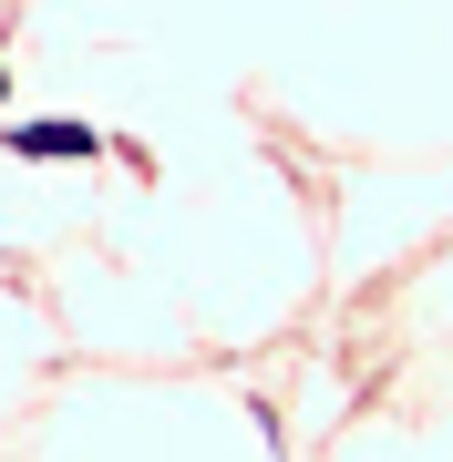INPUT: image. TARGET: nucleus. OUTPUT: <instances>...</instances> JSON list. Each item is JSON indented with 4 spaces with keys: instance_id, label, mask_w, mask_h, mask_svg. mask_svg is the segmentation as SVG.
I'll return each instance as SVG.
<instances>
[{
    "instance_id": "obj_1",
    "label": "nucleus",
    "mask_w": 453,
    "mask_h": 462,
    "mask_svg": "<svg viewBox=\"0 0 453 462\" xmlns=\"http://www.w3.org/2000/svg\"><path fill=\"white\" fill-rule=\"evenodd\" d=\"M21 154H93L83 124H21Z\"/></svg>"
}]
</instances>
